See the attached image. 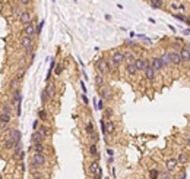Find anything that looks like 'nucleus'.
I'll list each match as a JSON object with an SVG mask.
<instances>
[{"mask_svg":"<svg viewBox=\"0 0 190 179\" xmlns=\"http://www.w3.org/2000/svg\"><path fill=\"white\" fill-rule=\"evenodd\" d=\"M95 69H97V72L101 74V75H108L111 71H110V66H108V63H107V60L105 59H98L97 62H95Z\"/></svg>","mask_w":190,"mask_h":179,"instance_id":"nucleus-1","label":"nucleus"},{"mask_svg":"<svg viewBox=\"0 0 190 179\" xmlns=\"http://www.w3.org/2000/svg\"><path fill=\"white\" fill-rule=\"evenodd\" d=\"M21 46L22 49L25 50L26 55H29L32 52V47H34V41H32V37H28V35H23L21 38Z\"/></svg>","mask_w":190,"mask_h":179,"instance_id":"nucleus-2","label":"nucleus"},{"mask_svg":"<svg viewBox=\"0 0 190 179\" xmlns=\"http://www.w3.org/2000/svg\"><path fill=\"white\" fill-rule=\"evenodd\" d=\"M98 93H100V97L102 100H110L113 97V91L108 85H102V87H98Z\"/></svg>","mask_w":190,"mask_h":179,"instance_id":"nucleus-3","label":"nucleus"},{"mask_svg":"<svg viewBox=\"0 0 190 179\" xmlns=\"http://www.w3.org/2000/svg\"><path fill=\"white\" fill-rule=\"evenodd\" d=\"M23 34L28 37H35L37 35V24L32 21V22L23 25Z\"/></svg>","mask_w":190,"mask_h":179,"instance_id":"nucleus-4","label":"nucleus"},{"mask_svg":"<svg viewBox=\"0 0 190 179\" xmlns=\"http://www.w3.org/2000/svg\"><path fill=\"white\" fill-rule=\"evenodd\" d=\"M12 122V115H8V113L0 112V125L3 129H9V125Z\"/></svg>","mask_w":190,"mask_h":179,"instance_id":"nucleus-5","label":"nucleus"},{"mask_svg":"<svg viewBox=\"0 0 190 179\" xmlns=\"http://www.w3.org/2000/svg\"><path fill=\"white\" fill-rule=\"evenodd\" d=\"M19 22L22 24V25H26V24L32 22V12L25 9V11L21 13V16H19Z\"/></svg>","mask_w":190,"mask_h":179,"instance_id":"nucleus-6","label":"nucleus"},{"mask_svg":"<svg viewBox=\"0 0 190 179\" xmlns=\"http://www.w3.org/2000/svg\"><path fill=\"white\" fill-rule=\"evenodd\" d=\"M31 160H34V162H35L40 168H43L45 163H47V159H45L44 153H34V156H32Z\"/></svg>","mask_w":190,"mask_h":179,"instance_id":"nucleus-7","label":"nucleus"},{"mask_svg":"<svg viewBox=\"0 0 190 179\" xmlns=\"http://www.w3.org/2000/svg\"><path fill=\"white\" fill-rule=\"evenodd\" d=\"M151 66L155 69V72H159V71H162L164 69V63H162V59L161 57H152L151 59Z\"/></svg>","mask_w":190,"mask_h":179,"instance_id":"nucleus-8","label":"nucleus"},{"mask_svg":"<svg viewBox=\"0 0 190 179\" xmlns=\"http://www.w3.org/2000/svg\"><path fill=\"white\" fill-rule=\"evenodd\" d=\"M168 59H170V62H171L173 65H180V63H181L180 52H176V50H173V52L168 53Z\"/></svg>","mask_w":190,"mask_h":179,"instance_id":"nucleus-9","label":"nucleus"},{"mask_svg":"<svg viewBox=\"0 0 190 179\" xmlns=\"http://www.w3.org/2000/svg\"><path fill=\"white\" fill-rule=\"evenodd\" d=\"M111 59L114 60V63H116L117 66H120L122 63H124V60H126V57H124V53H122V52H113Z\"/></svg>","mask_w":190,"mask_h":179,"instance_id":"nucleus-10","label":"nucleus"},{"mask_svg":"<svg viewBox=\"0 0 190 179\" xmlns=\"http://www.w3.org/2000/svg\"><path fill=\"white\" fill-rule=\"evenodd\" d=\"M89 173H92V175H101V166L100 163H98V160L95 159V160H92L89 163Z\"/></svg>","mask_w":190,"mask_h":179,"instance_id":"nucleus-11","label":"nucleus"},{"mask_svg":"<svg viewBox=\"0 0 190 179\" xmlns=\"http://www.w3.org/2000/svg\"><path fill=\"white\" fill-rule=\"evenodd\" d=\"M177 166H179V162H177V159H168L167 162H165V169L167 170H170V172H174L176 169H177Z\"/></svg>","mask_w":190,"mask_h":179,"instance_id":"nucleus-12","label":"nucleus"},{"mask_svg":"<svg viewBox=\"0 0 190 179\" xmlns=\"http://www.w3.org/2000/svg\"><path fill=\"white\" fill-rule=\"evenodd\" d=\"M143 72H145V78L148 79V81H154V79H155V74H157V72H155V69L151 66V65H148Z\"/></svg>","mask_w":190,"mask_h":179,"instance_id":"nucleus-13","label":"nucleus"},{"mask_svg":"<svg viewBox=\"0 0 190 179\" xmlns=\"http://www.w3.org/2000/svg\"><path fill=\"white\" fill-rule=\"evenodd\" d=\"M180 56H181V60L183 62H190V49L189 47H183L180 50Z\"/></svg>","mask_w":190,"mask_h":179,"instance_id":"nucleus-14","label":"nucleus"},{"mask_svg":"<svg viewBox=\"0 0 190 179\" xmlns=\"http://www.w3.org/2000/svg\"><path fill=\"white\" fill-rule=\"evenodd\" d=\"M22 100V96H21V90H16V91H13L12 93V104H19Z\"/></svg>","mask_w":190,"mask_h":179,"instance_id":"nucleus-15","label":"nucleus"},{"mask_svg":"<svg viewBox=\"0 0 190 179\" xmlns=\"http://www.w3.org/2000/svg\"><path fill=\"white\" fill-rule=\"evenodd\" d=\"M44 140H45V138L40 134L38 131H34L32 135H31V143H32V144H35V143H43Z\"/></svg>","mask_w":190,"mask_h":179,"instance_id":"nucleus-16","label":"nucleus"},{"mask_svg":"<svg viewBox=\"0 0 190 179\" xmlns=\"http://www.w3.org/2000/svg\"><path fill=\"white\" fill-rule=\"evenodd\" d=\"M35 131H38V132L43 135L44 138H48V137L51 135V131H50V128H48V126H45V125H40V128H38V129H35Z\"/></svg>","mask_w":190,"mask_h":179,"instance_id":"nucleus-17","label":"nucleus"},{"mask_svg":"<svg viewBox=\"0 0 190 179\" xmlns=\"http://www.w3.org/2000/svg\"><path fill=\"white\" fill-rule=\"evenodd\" d=\"M44 90L50 99H54V96H56V87H54V84H47V87Z\"/></svg>","mask_w":190,"mask_h":179,"instance_id":"nucleus-18","label":"nucleus"},{"mask_svg":"<svg viewBox=\"0 0 190 179\" xmlns=\"http://www.w3.org/2000/svg\"><path fill=\"white\" fill-rule=\"evenodd\" d=\"M126 72H127V75H130V77H134L139 71H137V68L134 63H127V66H126Z\"/></svg>","mask_w":190,"mask_h":179,"instance_id":"nucleus-19","label":"nucleus"},{"mask_svg":"<svg viewBox=\"0 0 190 179\" xmlns=\"http://www.w3.org/2000/svg\"><path fill=\"white\" fill-rule=\"evenodd\" d=\"M114 132H116V125L113 123V121H105V135Z\"/></svg>","mask_w":190,"mask_h":179,"instance_id":"nucleus-20","label":"nucleus"},{"mask_svg":"<svg viewBox=\"0 0 190 179\" xmlns=\"http://www.w3.org/2000/svg\"><path fill=\"white\" fill-rule=\"evenodd\" d=\"M89 154L94 157V159H97V160L100 159V154H98V148H97V144H94V143H91V144H89Z\"/></svg>","mask_w":190,"mask_h":179,"instance_id":"nucleus-21","label":"nucleus"},{"mask_svg":"<svg viewBox=\"0 0 190 179\" xmlns=\"http://www.w3.org/2000/svg\"><path fill=\"white\" fill-rule=\"evenodd\" d=\"M16 146V141H13L11 138H5V143H3V148H6V150H12V148H15Z\"/></svg>","mask_w":190,"mask_h":179,"instance_id":"nucleus-22","label":"nucleus"},{"mask_svg":"<svg viewBox=\"0 0 190 179\" xmlns=\"http://www.w3.org/2000/svg\"><path fill=\"white\" fill-rule=\"evenodd\" d=\"M19 85H21V79L19 78H15L11 81V84H9V87H11V90L12 91H16V90H19Z\"/></svg>","mask_w":190,"mask_h":179,"instance_id":"nucleus-23","label":"nucleus"},{"mask_svg":"<svg viewBox=\"0 0 190 179\" xmlns=\"http://www.w3.org/2000/svg\"><path fill=\"white\" fill-rule=\"evenodd\" d=\"M149 5L154 9H164V2L162 0H149Z\"/></svg>","mask_w":190,"mask_h":179,"instance_id":"nucleus-24","label":"nucleus"},{"mask_svg":"<svg viewBox=\"0 0 190 179\" xmlns=\"http://www.w3.org/2000/svg\"><path fill=\"white\" fill-rule=\"evenodd\" d=\"M32 148L35 153H44V150H45L44 141L43 143H35V144H32Z\"/></svg>","mask_w":190,"mask_h":179,"instance_id":"nucleus-25","label":"nucleus"},{"mask_svg":"<svg viewBox=\"0 0 190 179\" xmlns=\"http://www.w3.org/2000/svg\"><path fill=\"white\" fill-rule=\"evenodd\" d=\"M0 112L8 113V115H12V113H13V110H12V106H11V104H6V103H3V104L0 106Z\"/></svg>","mask_w":190,"mask_h":179,"instance_id":"nucleus-26","label":"nucleus"},{"mask_svg":"<svg viewBox=\"0 0 190 179\" xmlns=\"http://www.w3.org/2000/svg\"><path fill=\"white\" fill-rule=\"evenodd\" d=\"M111 116H113V109L111 107H104V110H102V118H105L107 121H110Z\"/></svg>","mask_w":190,"mask_h":179,"instance_id":"nucleus-27","label":"nucleus"},{"mask_svg":"<svg viewBox=\"0 0 190 179\" xmlns=\"http://www.w3.org/2000/svg\"><path fill=\"white\" fill-rule=\"evenodd\" d=\"M124 57H126V62L127 63H134V60H136V57L132 52H124Z\"/></svg>","mask_w":190,"mask_h":179,"instance_id":"nucleus-28","label":"nucleus"},{"mask_svg":"<svg viewBox=\"0 0 190 179\" xmlns=\"http://www.w3.org/2000/svg\"><path fill=\"white\" fill-rule=\"evenodd\" d=\"M187 160H189V157L186 153H180L179 157H177V162H179V165H186L187 163Z\"/></svg>","mask_w":190,"mask_h":179,"instance_id":"nucleus-29","label":"nucleus"},{"mask_svg":"<svg viewBox=\"0 0 190 179\" xmlns=\"http://www.w3.org/2000/svg\"><path fill=\"white\" fill-rule=\"evenodd\" d=\"M95 84H97V87H102L104 85V75L97 74L95 75Z\"/></svg>","mask_w":190,"mask_h":179,"instance_id":"nucleus-30","label":"nucleus"},{"mask_svg":"<svg viewBox=\"0 0 190 179\" xmlns=\"http://www.w3.org/2000/svg\"><path fill=\"white\" fill-rule=\"evenodd\" d=\"M38 119H40V121H43V122L48 119V116H47V112H45V109H40V110H38Z\"/></svg>","mask_w":190,"mask_h":179,"instance_id":"nucleus-31","label":"nucleus"},{"mask_svg":"<svg viewBox=\"0 0 190 179\" xmlns=\"http://www.w3.org/2000/svg\"><path fill=\"white\" fill-rule=\"evenodd\" d=\"M159 173H161V172H159L158 169H151V170H149V178H151V179H157L158 176H159Z\"/></svg>","mask_w":190,"mask_h":179,"instance_id":"nucleus-32","label":"nucleus"},{"mask_svg":"<svg viewBox=\"0 0 190 179\" xmlns=\"http://www.w3.org/2000/svg\"><path fill=\"white\" fill-rule=\"evenodd\" d=\"M85 131H86V134L91 135L95 132V129H94V125H92V122H88L86 123V126H85Z\"/></svg>","mask_w":190,"mask_h":179,"instance_id":"nucleus-33","label":"nucleus"},{"mask_svg":"<svg viewBox=\"0 0 190 179\" xmlns=\"http://www.w3.org/2000/svg\"><path fill=\"white\" fill-rule=\"evenodd\" d=\"M88 137H89V141H91V143H94V144H97V143H98V140H100V137H98V134H97V132H94V134L88 135Z\"/></svg>","mask_w":190,"mask_h":179,"instance_id":"nucleus-34","label":"nucleus"},{"mask_svg":"<svg viewBox=\"0 0 190 179\" xmlns=\"http://www.w3.org/2000/svg\"><path fill=\"white\" fill-rule=\"evenodd\" d=\"M48 100H50V97L47 96V93H45V90H44V91L41 93V103H43V106H45Z\"/></svg>","mask_w":190,"mask_h":179,"instance_id":"nucleus-35","label":"nucleus"},{"mask_svg":"<svg viewBox=\"0 0 190 179\" xmlns=\"http://www.w3.org/2000/svg\"><path fill=\"white\" fill-rule=\"evenodd\" d=\"M173 16H174L176 19H179L180 22H187V18H186L184 15H179V13H173Z\"/></svg>","mask_w":190,"mask_h":179,"instance_id":"nucleus-36","label":"nucleus"},{"mask_svg":"<svg viewBox=\"0 0 190 179\" xmlns=\"http://www.w3.org/2000/svg\"><path fill=\"white\" fill-rule=\"evenodd\" d=\"M23 75H25V68H19V69H18V74H16V78L22 79Z\"/></svg>","mask_w":190,"mask_h":179,"instance_id":"nucleus-37","label":"nucleus"},{"mask_svg":"<svg viewBox=\"0 0 190 179\" xmlns=\"http://www.w3.org/2000/svg\"><path fill=\"white\" fill-rule=\"evenodd\" d=\"M159 176H161V179H171V176H170V170L161 172V173H159Z\"/></svg>","mask_w":190,"mask_h":179,"instance_id":"nucleus-38","label":"nucleus"},{"mask_svg":"<svg viewBox=\"0 0 190 179\" xmlns=\"http://www.w3.org/2000/svg\"><path fill=\"white\" fill-rule=\"evenodd\" d=\"M43 25H44V21H40V22L37 24V35H40V34H41V30H43Z\"/></svg>","mask_w":190,"mask_h":179,"instance_id":"nucleus-39","label":"nucleus"},{"mask_svg":"<svg viewBox=\"0 0 190 179\" xmlns=\"http://www.w3.org/2000/svg\"><path fill=\"white\" fill-rule=\"evenodd\" d=\"M62 72H63V65H57L56 69H54V74L56 75H60Z\"/></svg>","mask_w":190,"mask_h":179,"instance_id":"nucleus-40","label":"nucleus"},{"mask_svg":"<svg viewBox=\"0 0 190 179\" xmlns=\"http://www.w3.org/2000/svg\"><path fill=\"white\" fill-rule=\"evenodd\" d=\"M22 9H21V8H13V15H15V16H21V13H22Z\"/></svg>","mask_w":190,"mask_h":179,"instance_id":"nucleus-41","label":"nucleus"},{"mask_svg":"<svg viewBox=\"0 0 190 179\" xmlns=\"http://www.w3.org/2000/svg\"><path fill=\"white\" fill-rule=\"evenodd\" d=\"M18 2H19V5H21V6H29L32 0H18Z\"/></svg>","mask_w":190,"mask_h":179,"instance_id":"nucleus-42","label":"nucleus"},{"mask_svg":"<svg viewBox=\"0 0 190 179\" xmlns=\"http://www.w3.org/2000/svg\"><path fill=\"white\" fill-rule=\"evenodd\" d=\"M97 109H98V110H104V100H102V99L98 101V104H97Z\"/></svg>","mask_w":190,"mask_h":179,"instance_id":"nucleus-43","label":"nucleus"},{"mask_svg":"<svg viewBox=\"0 0 190 179\" xmlns=\"http://www.w3.org/2000/svg\"><path fill=\"white\" fill-rule=\"evenodd\" d=\"M82 100H83V103H85V104H88V103H89V100H88V97H86L85 94H82Z\"/></svg>","mask_w":190,"mask_h":179,"instance_id":"nucleus-44","label":"nucleus"},{"mask_svg":"<svg viewBox=\"0 0 190 179\" xmlns=\"http://www.w3.org/2000/svg\"><path fill=\"white\" fill-rule=\"evenodd\" d=\"M107 153H108V156L113 157V154H114V151H113L111 148H107Z\"/></svg>","mask_w":190,"mask_h":179,"instance_id":"nucleus-45","label":"nucleus"},{"mask_svg":"<svg viewBox=\"0 0 190 179\" xmlns=\"http://www.w3.org/2000/svg\"><path fill=\"white\" fill-rule=\"evenodd\" d=\"M179 9L184 12V11H186V6H184V5H179Z\"/></svg>","mask_w":190,"mask_h":179,"instance_id":"nucleus-46","label":"nucleus"},{"mask_svg":"<svg viewBox=\"0 0 190 179\" xmlns=\"http://www.w3.org/2000/svg\"><path fill=\"white\" fill-rule=\"evenodd\" d=\"M183 34H184V35H189V34H190V28H189V30H184V33H183Z\"/></svg>","mask_w":190,"mask_h":179,"instance_id":"nucleus-47","label":"nucleus"},{"mask_svg":"<svg viewBox=\"0 0 190 179\" xmlns=\"http://www.w3.org/2000/svg\"><path fill=\"white\" fill-rule=\"evenodd\" d=\"M171 8H173V9H174V11H176V9H179V6H177V5H174V3H173V5H171Z\"/></svg>","mask_w":190,"mask_h":179,"instance_id":"nucleus-48","label":"nucleus"},{"mask_svg":"<svg viewBox=\"0 0 190 179\" xmlns=\"http://www.w3.org/2000/svg\"><path fill=\"white\" fill-rule=\"evenodd\" d=\"M186 140H187V143H189V144H190V134H187V135H186Z\"/></svg>","mask_w":190,"mask_h":179,"instance_id":"nucleus-49","label":"nucleus"},{"mask_svg":"<svg viewBox=\"0 0 190 179\" xmlns=\"http://www.w3.org/2000/svg\"><path fill=\"white\" fill-rule=\"evenodd\" d=\"M184 178H186V175L183 173V175H180V176H179V178H177V179H184Z\"/></svg>","mask_w":190,"mask_h":179,"instance_id":"nucleus-50","label":"nucleus"},{"mask_svg":"<svg viewBox=\"0 0 190 179\" xmlns=\"http://www.w3.org/2000/svg\"><path fill=\"white\" fill-rule=\"evenodd\" d=\"M187 47H189V49H190V43H189V44H187Z\"/></svg>","mask_w":190,"mask_h":179,"instance_id":"nucleus-51","label":"nucleus"},{"mask_svg":"<svg viewBox=\"0 0 190 179\" xmlns=\"http://www.w3.org/2000/svg\"><path fill=\"white\" fill-rule=\"evenodd\" d=\"M16 179H19V178H16Z\"/></svg>","mask_w":190,"mask_h":179,"instance_id":"nucleus-52","label":"nucleus"},{"mask_svg":"<svg viewBox=\"0 0 190 179\" xmlns=\"http://www.w3.org/2000/svg\"><path fill=\"white\" fill-rule=\"evenodd\" d=\"M53 2H54V0H53Z\"/></svg>","mask_w":190,"mask_h":179,"instance_id":"nucleus-53","label":"nucleus"},{"mask_svg":"<svg viewBox=\"0 0 190 179\" xmlns=\"http://www.w3.org/2000/svg\"><path fill=\"white\" fill-rule=\"evenodd\" d=\"M75 2H76V0H75Z\"/></svg>","mask_w":190,"mask_h":179,"instance_id":"nucleus-54","label":"nucleus"}]
</instances>
